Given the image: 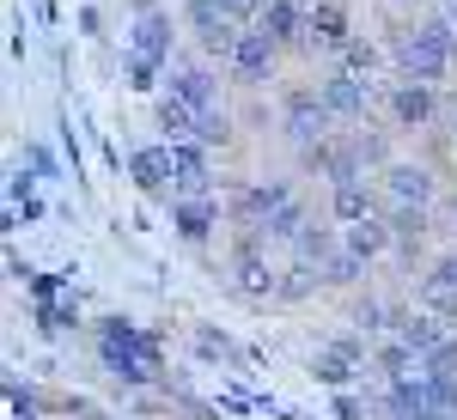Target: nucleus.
<instances>
[{
  "instance_id": "obj_1",
  "label": "nucleus",
  "mask_w": 457,
  "mask_h": 420,
  "mask_svg": "<svg viewBox=\"0 0 457 420\" xmlns=\"http://www.w3.org/2000/svg\"><path fill=\"white\" fill-rule=\"evenodd\" d=\"M390 68L396 79H427V86H445L457 68V19L445 6H427L415 19H396L385 31Z\"/></svg>"
},
{
  "instance_id": "obj_2",
  "label": "nucleus",
  "mask_w": 457,
  "mask_h": 420,
  "mask_svg": "<svg viewBox=\"0 0 457 420\" xmlns=\"http://www.w3.org/2000/svg\"><path fill=\"white\" fill-rule=\"evenodd\" d=\"M98 366L116 384L146 390L165 378V342L153 329H141L135 317H98Z\"/></svg>"
},
{
  "instance_id": "obj_3",
  "label": "nucleus",
  "mask_w": 457,
  "mask_h": 420,
  "mask_svg": "<svg viewBox=\"0 0 457 420\" xmlns=\"http://www.w3.org/2000/svg\"><path fill=\"white\" fill-rule=\"evenodd\" d=\"M269 238L262 232H250L238 226V238H232V256H226V286L245 299V305H269L275 292H281V268H275V256H269Z\"/></svg>"
},
{
  "instance_id": "obj_4",
  "label": "nucleus",
  "mask_w": 457,
  "mask_h": 420,
  "mask_svg": "<svg viewBox=\"0 0 457 420\" xmlns=\"http://www.w3.org/2000/svg\"><path fill=\"white\" fill-rule=\"evenodd\" d=\"M342 128V116L323 104V92L317 86H287L281 92V135L293 152H305V146H317V140H329Z\"/></svg>"
},
{
  "instance_id": "obj_5",
  "label": "nucleus",
  "mask_w": 457,
  "mask_h": 420,
  "mask_svg": "<svg viewBox=\"0 0 457 420\" xmlns=\"http://www.w3.org/2000/svg\"><path fill=\"white\" fill-rule=\"evenodd\" d=\"M183 31L195 37V49L208 55V62H232V49H238V37L250 25H238L232 12H226V0H183Z\"/></svg>"
},
{
  "instance_id": "obj_6",
  "label": "nucleus",
  "mask_w": 457,
  "mask_h": 420,
  "mask_svg": "<svg viewBox=\"0 0 457 420\" xmlns=\"http://www.w3.org/2000/svg\"><path fill=\"white\" fill-rule=\"evenodd\" d=\"M385 116L396 135H421L445 116V86H427V79H396L385 92Z\"/></svg>"
},
{
  "instance_id": "obj_7",
  "label": "nucleus",
  "mask_w": 457,
  "mask_h": 420,
  "mask_svg": "<svg viewBox=\"0 0 457 420\" xmlns=\"http://www.w3.org/2000/svg\"><path fill=\"white\" fill-rule=\"evenodd\" d=\"M360 372H372V353L360 342V329H348V335H336V342H323V348L312 353V378L323 390H353Z\"/></svg>"
},
{
  "instance_id": "obj_8",
  "label": "nucleus",
  "mask_w": 457,
  "mask_h": 420,
  "mask_svg": "<svg viewBox=\"0 0 457 420\" xmlns=\"http://www.w3.org/2000/svg\"><path fill=\"white\" fill-rule=\"evenodd\" d=\"M281 43H269V37L250 25L245 37H238V49H232V62H226V73H232V86H245V92H262L269 79H275V68H281Z\"/></svg>"
},
{
  "instance_id": "obj_9",
  "label": "nucleus",
  "mask_w": 457,
  "mask_h": 420,
  "mask_svg": "<svg viewBox=\"0 0 457 420\" xmlns=\"http://www.w3.org/2000/svg\"><path fill=\"white\" fill-rule=\"evenodd\" d=\"M378 189H385V202L433 208V202H439V171H433L427 159H390L385 171H378Z\"/></svg>"
},
{
  "instance_id": "obj_10",
  "label": "nucleus",
  "mask_w": 457,
  "mask_h": 420,
  "mask_svg": "<svg viewBox=\"0 0 457 420\" xmlns=\"http://www.w3.org/2000/svg\"><path fill=\"white\" fill-rule=\"evenodd\" d=\"M317 92H323V104L336 110L342 122H366V116H372V98H378V92H372V79H366V73H353V68H342V62L317 79Z\"/></svg>"
},
{
  "instance_id": "obj_11",
  "label": "nucleus",
  "mask_w": 457,
  "mask_h": 420,
  "mask_svg": "<svg viewBox=\"0 0 457 420\" xmlns=\"http://www.w3.org/2000/svg\"><path fill=\"white\" fill-rule=\"evenodd\" d=\"M281 202H293V183H287V177H275V183H232V195H226V219L256 232Z\"/></svg>"
},
{
  "instance_id": "obj_12",
  "label": "nucleus",
  "mask_w": 457,
  "mask_h": 420,
  "mask_svg": "<svg viewBox=\"0 0 457 420\" xmlns=\"http://www.w3.org/2000/svg\"><path fill=\"white\" fill-rule=\"evenodd\" d=\"M129 183L141 189L146 202H171V195H177L171 140H159V146H135V152H129Z\"/></svg>"
},
{
  "instance_id": "obj_13",
  "label": "nucleus",
  "mask_w": 457,
  "mask_h": 420,
  "mask_svg": "<svg viewBox=\"0 0 457 420\" xmlns=\"http://www.w3.org/2000/svg\"><path fill=\"white\" fill-rule=\"evenodd\" d=\"M353 19H348V6L342 0H323V6H312V19H305V49L299 55H342L353 43Z\"/></svg>"
},
{
  "instance_id": "obj_14",
  "label": "nucleus",
  "mask_w": 457,
  "mask_h": 420,
  "mask_svg": "<svg viewBox=\"0 0 457 420\" xmlns=\"http://www.w3.org/2000/svg\"><path fill=\"white\" fill-rule=\"evenodd\" d=\"M220 219H226V202L220 195H171V232L183 244L202 250L220 232Z\"/></svg>"
},
{
  "instance_id": "obj_15",
  "label": "nucleus",
  "mask_w": 457,
  "mask_h": 420,
  "mask_svg": "<svg viewBox=\"0 0 457 420\" xmlns=\"http://www.w3.org/2000/svg\"><path fill=\"white\" fill-rule=\"evenodd\" d=\"M385 213V189L366 183V177H348V183H329V219L336 226H353V219H372Z\"/></svg>"
},
{
  "instance_id": "obj_16",
  "label": "nucleus",
  "mask_w": 457,
  "mask_h": 420,
  "mask_svg": "<svg viewBox=\"0 0 457 420\" xmlns=\"http://www.w3.org/2000/svg\"><path fill=\"white\" fill-rule=\"evenodd\" d=\"M129 49H141V55H153V62H165V68H171L177 19L165 12V6H146V12H135V25H129Z\"/></svg>"
},
{
  "instance_id": "obj_17",
  "label": "nucleus",
  "mask_w": 457,
  "mask_h": 420,
  "mask_svg": "<svg viewBox=\"0 0 457 420\" xmlns=\"http://www.w3.org/2000/svg\"><path fill=\"white\" fill-rule=\"evenodd\" d=\"M305 19H312V6H299V0H269L262 19H256V31L269 37V43H281L287 55H299V49H305Z\"/></svg>"
},
{
  "instance_id": "obj_18",
  "label": "nucleus",
  "mask_w": 457,
  "mask_h": 420,
  "mask_svg": "<svg viewBox=\"0 0 457 420\" xmlns=\"http://www.w3.org/2000/svg\"><path fill=\"white\" fill-rule=\"evenodd\" d=\"M171 171L177 195H213V159L202 140H171Z\"/></svg>"
},
{
  "instance_id": "obj_19",
  "label": "nucleus",
  "mask_w": 457,
  "mask_h": 420,
  "mask_svg": "<svg viewBox=\"0 0 457 420\" xmlns=\"http://www.w3.org/2000/svg\"><path fill=\"white\" fill-rule=\"evenodd\" d=\"M385 219L390 232H396V256L403 262H415L427 244V232H433V208H415V202H385Z\"/></svg>"
},
{
  "instance_id": "obj_20",
  "label": "nucleus",
  "mask_w": 457,
  "mask_h": 420,
  "mask_svg": "<svg viewBox=\"0 0 457 420\" xmlns=\"http://www.w3.org/2000/svg\"><path fill=\"white\" fill-rule=\"evenodd\" d=\"M329 286V275H323V262H312V256H287L281 262V292H275V305H305V299H317Z\"/></svg>"
},
{
  "instance_id": "obj_21",
  "label": "nucleus",
  "mask_w": 457,
  "mask_h": 420,
  "mask_svg": "<svg viewBox=\"0 0 457 420\" xmlns=\"http://www.w3.org/2000/svg\"><path fill=\"white\" fill-rule=\"evenodd\" d=\"M171 92L195 110H220V73L208 62H177L171 68Z\"/></svg>"
},
{
  "instance_id": "obj_22",
  "label": "nucleus",
  "mask_w": 457,
  "mask_h": 420,
  "mask_svg": "<svg viewBox=\"0 0 457 420\" xmlns=\"http://www.w3.org/2000/svg\"><path fill=\"white\" fill-rule=\"evenodd\" d=\"M390 335H403V342H409V348L427 359V353L452 335V323H445L439 311H427V305H421V311H403V305H396V329H390Z\"/></svg>"
},
{
  "instance_id": "obj_23",
  "label": "nucleus",
  "mask_w": 457,
  "mask_h": 420,
  "mask_svg": "<svg viewBox=\"0 0 457 420\" xmlns=\"http://www.w3.org/2000/svg\"><path fill=\"white\" fill-rule=\"evenodd\" d=\"M189 348H195L202 366H232V372H245V359H250V353L238 348L220 323H195V329H189Z\"/></svg>"
},
{
  "instance_id": "obj_24",
  "label": "nucleus",
  "mask_w": 457,
  "mask_h": 420,
  "mask_svg": "<svg viewBox=\"0 0 457 420\" xmlns=\"http://www.w3.org/2000/svg\"><path fill=\"white\" fill-rule=\"evenodd\" d=\"M342 244H348L353 256H366V262H378V256H390V250H396V232H390L385 213H372V219H353V226H342Z\"/></svg>"
},
{
  "instance_id": "obj_25",
  "label": "nucleus",
  "mask_w": 457,
  "mask_h": 420,
  "mask_svg": "<svg viewBox=\"0 0 457 420\" xmlns=\"http://www.w3.org/2000/svg\"><path fill=\"white\" fill-rule=\"evenodd\" d=\"M153 122H159V135H165V140H195V135H202V110L183 104L177 92H159V98H153Z\"/></svg>"
},
{
  "instance_id": "obj_26",
  "label": "nucleus",
  "mask_w": 457,
  "mask_h": 420,
  "mask_svg": "<svg viewBox=\"0 0 457 420\" xmlns=\"http://www.w3.org/2000/svg\"><path fill=\"white\" fill-rule=\"evenodd\" d=\"M372 372H378V378H409V372H421V353L409 348V342H403V335H390V342H378V348H372Z\"/></svg>"
},
{
  "instance_id": "obj_27",
  "label": "nucleus",
  "mask_w": 457,
  "mask_h": 420,
  "mask_svg": "<svg viewBox=\"0 0 457 420\" xmlns=\"http://www.w3.org/2000/svg\"><path fill=\"white\" fill-rule=\"evenodd\" d=\"M305 219H312V213H305V202H299V195H293V202H281V208L269 213V219H262L256 232H262L269 244H287V250H293V238L305 232Z\"/></svg>"
},
{
  "instance_id": "obj_28",
  "label": "nucleus",
  "mask_w": 457,
  "mask_h": 420,
  "mask_svg": "<svg viewBox=\"0 0 457 420\" xmlns=\"http://www.w3.org/2000/svg\"><path fill=\"white\" fill-rule=\"evenodd\" d=\"M159 73H165V62H153V55H141V49H122V86H129V92L159 98Z\"/></svg>"
},
{
  "instance_id": "obj_29",
  "label": "nucleus",
  "mask_w": 457,
  "mask_h": 420,
  "mask_svg": "<svg viewBox=\"0 0 457 420\" xmlns=\"http://www.w3.org/2000/svg\"><path fill=\"white\" fill-rule=\"evenodd\" d=\"M37 329H43V335H62V329H79V299H62V292H55V299H37Z\"/></svg>"
},
{
  "instance_id": "obj_30",
  "label": "nucleus",
  "mask_w": 457,
  "mask_h": 420,
  "mask_svg": "<svg viewBox=\"0 0 457 420\" xmlns=\"http://www.w3.org/2000/svg\"><path fill=\"white\" fill-rule=\"evenodd\" d=\"M293 250L312 256V262H329V256L342 250V226H317V219H305V232L293 238Z\"/></svg>"
},
{
  "instance_id": "obj_31",
  "label": "nucleus",
  "mask_w": 457,
  "mask_h": 420,
  "mask_svg": "<svg viewBox=\"0 0 457 420\" xmlns=\"http://www.w3.org/2000/svg\"><path fill=\"white\" fill-rule=\"evenodd\" d=\"M353 329L360 335H385V329H396V305H385V299H353Z\"/></svg>"
},
{
  "instance_id": "obj_32",
  "label": "nucleus",
  "mask_w": 457,
  "mask_h": 420,
  "mask_svg": "<svg viewBox=\"0 0 457 420\" xmlns=\"http://www.w3.org/2000/svg\"><path fill=\"white\" fill-rule=\"evenodd\" d=\"M366 268H372V262H366V256H353L348 244H342L336 256H329V262H323V275H329V286H342V292H353V286L366 280Z\"/></svg>"
},
{
  "instance_id": "obj_33",
  "label": "nucleus",
  "mask_w": 457,
  "mask_h": 420,
  "mask_svg": "<svg viewBox=\"0 0 457 420\" xmlns=\"http://www.w3.org/2000/svg\"><path fill=\"white\" fill-rule=\"evenodd\" d=\"M336 62H342V68H353V73H366V79H372V73L385 68L390 62V49L385 43H366V37H353L348 49H342V55H336Z\"/></svg>"
},
{
  "instance_id": "obj_34",
  "label": "nucleus",
  "mask_w": 457,
  "mask_h": 420,
  "mask_svg": "<svg viewBox=\"0 0 457 420\" xmlns=\"http://www.w3.org/2000/svg\"><path fill=\"white\" fill-rule=\"evenodd\" d=\"M232 135H238V122H232V110L220 104V110H202V146H232Z\"/></svg>"
},
{
  "instance_id": "obj_35",
  "label": "nucleus",
  "mask_w": 457,
  "mask_h": 420,
  "mask_svg": "<svg viewBox=\"0 0 457 420\" xmlns=\"http://www.w3.org/2000/svg\"><path fill=\"white\" fill-rule=\"evenodd\" d=\"M439 286H457V250H439L421 268V292H439Z\"/></svg>"
},
{
  "instance_id": "obj_36",
  "label": "nucleus",
  "mask_w": 457,
  "mask_h": 420,
  "mask_svg": "<svg viewBox=\"0 0 457 420\" xmlns=\"http://www.w3.org/2000/svg\"><path fill=\"white\" fill-rule=\"evenodd\" d=\"M378 402H360V390H329V420H372Z\"/></svg>"
},
{
  "instance_id": "obj_37",
  "label": "nucleus",
  "mask_w": 457,
  "mask_h": 420,
  "mask_svg": "<svg viewBox=\"0 0 457 420\" xmlns=\"http://www.w3.org/2000/svg\"><path fill=\"white\" fill-rule=\"evenodd\" d=\"M421 372H445V378H457V329H452V335H445V342H439V348L421 359Z\"/></svg>"
},
{
  "instance_id": "obj_38",
  "label": "nucleus",
  "mask_w": 457,
  "mask_h": 420,
  "mask_svg": "<svg viewBox=\"0 0 457 420\" xmlns=\"http://www.w3.org/2000/svg\"><path fill=\"white\" fill-rule=\"evenodd\" d=\"M37 183H43V177H37L31 165H12V177H6V202H31Z\"/></svg>"
},
{
  "instance_id": "obj_39",
  "label": "nucleus",
  "mask_w": 457,
  "mask_h": 420,
  "mask_svg": "<svg viewBox=\"0 0 457 420\" xmlns=\"http://www.w3.org/2000/svg\"><path fill=\"white\" fill-rule=\"evenodd\" d=\"M25 165H31L37 177H62V159H55L43 140H25Z\"/></svg>"
},
{
  "instance_id": "obj_40",
  "label": "nucleus",
  "mask_w": 457,
  "mask_h": 420,
  "mask_svg": "<svg viewBox=\"0 0 457 420\" xmlns=\"http://www.w3.org/2000/svg\"><path fill=\"white\" fill-rule=\"evenodd\" d=\"M73 25H79V37H86V43H98V37H104V12H98V6H92V0H86V6H79V19H73Z\"/></svg>"
},
{
  "instance_id": "obj_41",
  "label": "nucleus",
  "mask_w": 457,
  "mask_h": 420,
  "mask_svg": "<svg viewBox=\"0 0 457 420\" xmlns=\"http://www.w3.org/2000/svg\"><path fill=\"white\" fill-rule=\"evenodd\" d=\"M6 280H25V286L37 280V268L25 262V256H19V250H6Z\"/></svg>"
},
{
  "instance_id": "obj_42",
  "label": "nucleus",
  "mask_w": 457,
  "mask_h": 420,
  "mask_svg": "<svg viewBox=\"0 0 457 420\" xmlns=\"http://www.w3.org/2000/svg\"><path fill=\"white\" fill-rule=\"evenodd\" d=\"M6 208L19 213V219H25V226H37V219H43V195H31V202H6Z\"/></svg>"
},
{
  "instance_id": "obj_43",
  "label": "nucleus",
  "mask_w": 457,
  "mask_h": 420,
  "mask_svg": "<svg viewBox=\"0 0 457 420\" xmlns=\"http://www.w3.org/2000/svg\"><path fill=\"white\" fill-rule=\"evenodd\" d=\"M378 6H396V12H427V6H445V0H378Z\"/></svg>"
},
{
  "instance_id": "obj_44",
  "label": "nucleus",
  "mask_w": 457,
  "mask_h": 420,
  "mask_svg": "<svg viewBox=\"0 0 457 420\" xmlns=\"http://www.w3.org/2000/svg\"><path fill=\"white\" fill-rule=\"evenodd\" d=\"M6 49H12V62L25 55V19H19V12H12V43H6Z\"/></svg>"
},
{
  "instance_id": "obj_45",
  "label": "nucleus",
  "mask_w": 457,
  "mask_h": 420,
  "mask_svg": "<svg viewBox=\"0 0 457 420\" xmlns=\"http://www.w3.org/2000/svg\"><path fill=\"white\" fill-rule=\"evenodd\" d=\"M6 420H43V408H12Z\"/></svg>"
},
{
  "instance_id": "obj_46",
  "label": "nucleus",
  "mask_w": 457,
  "mask_h": 420,
  "mask_svg": "<svg viewBox=\"0 0 457 420\" xmlns=\"http://www.w3.org/2000/svg\"><path fill=\"white\" fill-rule=\"evenodd\" d=\"M445 122H452V140H457V98H452V104H445Z\"/></svg>"
},
{
  "instance_id": "obj_47",
  "label": "nucleus",
  "mask_w": 457,
  "mask_h": 420,
  "mask_svg": "<svg viewBox=\"0 0 457 420\" xmlns=\"http://www.w3.org/2000/svg\"><path fill=\"white\" fill-rule=\"evenodd\" d=\"M445 12H452V19H457V0H445Z\"/></svg>"
},
{
  "instance_id": "obj_48",
  "label": "nucleus",
  "mask_w": 457,
  "mask_h": 420,
  "mask_svg": "<svg viewBox=\"0 0 457 420\" xmlns=\"http://www.w3.org/2000/svg\"><path fill=\"white\" fill-rule=\"evenodd\" d=\"M299 6H323V0H299Z\"/></svg>"
}]
</instances>
